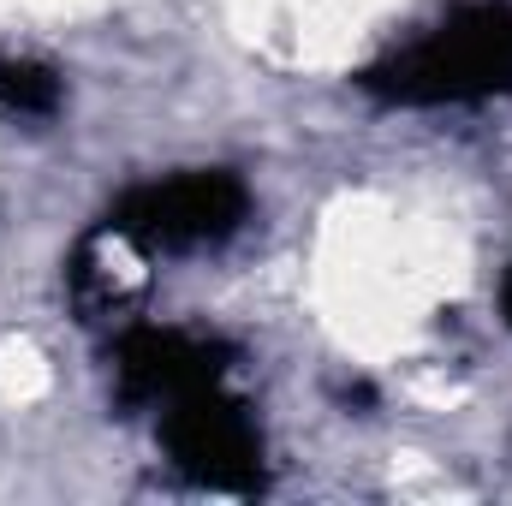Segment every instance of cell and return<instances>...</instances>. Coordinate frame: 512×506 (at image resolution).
I'll return each instance as SVG.
<instances>
[{"instance_id": "6da1fadb", "label": "cell", "mask_w": 512, "mask_h": 506, "mask_svg": "<svg viewBox=\"0 0 512 506\" xmlns=\"http://www.w3.org/2000/svg\"><path fill=\"white\" fill-rule=\"evenodd\" d=\"M382 108H477L512 96V0H459L352 78Z\"/></svg>"}, {"instance_id": "7a4b0ae2", "label": "cell", "mask_w": 512, "mask_h": 506, "mask_svg": "<svg viewBox=\"0 0 512 506\" xmlns=\"http://www.w3.org/2000/svg\"><path fill=\"white\" fill-rule=\"evenodd\" d=\"M251 221V185L233 167H185L173 179H149L114 197L96 239H120L143 262L197 256L227 245Z\"/></svg>"}, {"instance_id": "3957f363", "label": "cell", "mask_w": 512, "mask_h": 506, "mask_svg": "<svg viewBox=\"0 0 512 506\" xmlns=\"http://www.w3.org/2000/svg\"><path fill=\"white\" fill-rule=\"evenodd\" d=\"M155 441L179 483L215 495H262L268 489V447L251 399L227 381H203L155 411Z\"/></svg>"}, {"instance_id": "277c9868", "label": "cell", "mask_w": 512, "mask_h": 506, "mask_svg": "<svg viewBox=\"0 0 512 506\" xmlns=\"http://www.w3.org/2000/svg\"><path fill=\"white\" fill-rule=\"evenodd\" d=\"M239 364V346L203 328H167V322H131L114 340V405L131 411H161L167 399L227 381Z\"/></svg>"}, {"instance_id": "5b68a950", "label": "cell", "mask_w": 512, "mask_h": 506, "mask_svg": "<svg viewBox=\"0 0 512 506\" xmlns=\"http://www.w3.org/2000/svg\"><path fill=\"white\" fill-rule=\"evenodd\" d=\"M60 102H66V78L54 66L0 54V114H12V120H54Z\"/></svg>"}, {"instance_id": "8992f818", "label": "cell", "mask_w": 512, "mask_h": 506, "mask_svg": "<svg viewBox=\"0 0 512 506\" xmlns=\"http://www.w3.org/2000/svg\"><path fill=\"white\" fill-rule=\"evenodd\" d=\"M501 316H507V328H512V268H507V280H501Z\"/></svg>"}]
</instances>
